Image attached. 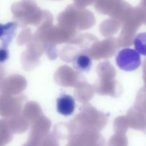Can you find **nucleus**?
<instances>
[{"label": "nucleus", "instance_id": "obj_6", "mask_svg": "<svg viewBox=\"0 0 146 146\" xmlns=\"http://www.w3.org/2000/svg\"><path fill=\"white\" fill-rule=\"evenodd\" d=\"M135 50L141 55L146 56V32L136 35L133 39Z\"/></svg>", "mask_w": 146, "mask_h": 146}, {"label": "nucleus", "instance_id": "obj_2", "mask_svg": "<svg viewBox=\"0 0 146 146\" xmlns=\"http://www.w3.org/2000/svg\"><path fill=\"white\" fill-rule=\"evenodd\" d=\"M57 112L62 115L68 116L73 114L75 109V101L70 95L61 93L56 99Z\"/></svg>", "mask_w": 146, "mask_h": 146}, {"label": "nucleus", "instance_id": "obj_5", "mask_svg": "<svg viewBox=\"0 0 146 146\" xmlns=\"http://www.w3.org/2000/svg\"><path fill=\"white\" fill-rule=\"evenodd\" d=\"M17 23L15 22H10L6 25H1V40L2 45L1 47L7 48L9 43L11 41L15 34Z\"/></svg>", "mask_w": 146, "mask_h": 146}, {"label": "nucleus", "instance_id": "obj_4", "mask_svg": "<svg viewBox=\"0 0 146 146\" xmlns=\"http://www.w3.org/2000/svg\"><path fill=\"white\" fill-rule=\"evenodd\" d=\"M92 60L90 56L85 53H79L73 59V67L79 72H86L90 70L92 67Z\"/></svg>", "mask_w": 146, "mask_h": 146}, {"label": "nucleus", "instance_id": "obj_7", "mask_svg": "<svg viewBox=\"0 0 146 146\" xmlns=\"http://www.w3.org/2000/svg\"><path fill=\"white\" fill-rule=\"evenodd\" d=\"M135 108L146 114V88L141 87L138 91L135 102Z\"/></svg>", "mask_w": 146, "mask_h": 146}, {"label": "nucleus", "instance_id": "obj_10", "mask_svg": "<svg viewBox=\"0 0 146 146\" xmlns=\"http://www.w3.org/2000/svg\"><path fill=\"white\" fill-rule=\"evenodd\" d=\"M143 132H144L145 134H146V129H145V130L143 131Z\"/></svg>", "mask_w": 146, "mask_h": 146}, {"label": "nucleus", "instance_id": "obj_3", "mask_svg": "<svg viewBox=\"0 0 146 146\" xmlns=\"http://www.w3.org/2000/svg\"><path fill=\"white\" fill-rule=\"evenodd\" d=\"M128 116L131 128L143 132L146 129V114L137 110L135 108H132L129 110Z\"/></svg>", "mask_w": 146, "mask_h": 146}, {"label": "nucleus", "instance_id": "obj_8", "mask_svg": "<svg viewBox=\"0 0 146 146\" xmlns=\"http://www.w3.org/2000/svg\"><path fill=\"white\" fill-rule=\"evenodd\" d=\"M94 0H75V5L78 7H82L92 3Z\"/></svg>", "mask_w": 146, "mask_h": 146}, {"label": "nucleus", "instance_id": "obj_1", "mask_svg": "<svg viewBox=\"0 0 146 146\" xmlns=\"http://www.w3.org/2000/svg\"><path fill=\"white\" fill-rule=\"evenodd\" d=\"M117 67L125 71H132L137 69L141 64L140 54L133 49L124 48L119 50L116 56Z\"/></svg>", "mask_w": 146, "mask_h": 146}, {"label": "nucleus", "instance_id": "obj_9", "mask_svg": "<svg viewBox=\"0 0 146 146\" xmlns=\"http://www.w3.org/2000/svg\"><path fill=\"white\" fill-rule=\"evenodd\" d=\"M145 62L143 67V79L144 83V87L146 88V60Z\"/></svg>", "mask_w": 146, "mask_h": 146}]
</instances>
